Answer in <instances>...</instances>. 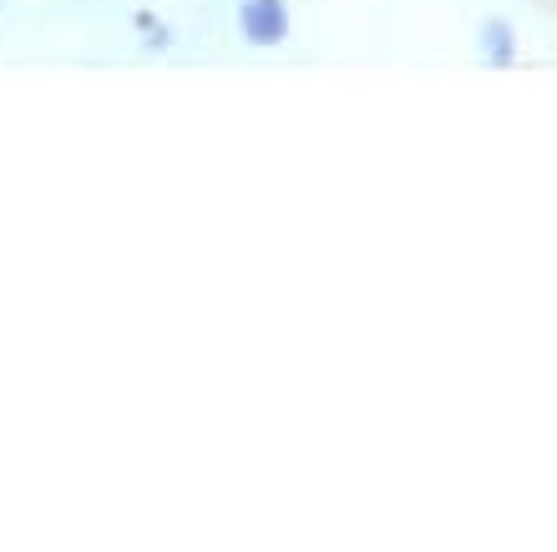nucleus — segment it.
I'll return each instance as SVG.
<instances>
[{
    "instance_id": "nucleus-1",
    "label": "nucleus",
    "mask_w": 557,
    "mask_h": 552,
    "mask_svg": "<svg viewBox=\"0 0 557 552\" xmlns=\"http://www.w3.org/2000/svg\"><path fill=\"white\" fill-rule=\"evenodd\" d=\"M244 26H249V36L253 41H278V36H284V26H289V21H284V5H278V0H244Z\"/></svg>"
},
{
    "instance_id": "nucleus-2",
    "label": "nucleus",
    "mask_w": 557,
    "mask_h": 552,
    "mask_svg": "<svg viewBox=\"0 0 557 552\" xmlns=\"http://www.w3.org/2000/svg\"><path fill=\"white\" fill-rule=\"evenodd\" d=\"M492 51H497V57H507V26H492Z\"/></svg>"
}]
</instances>
